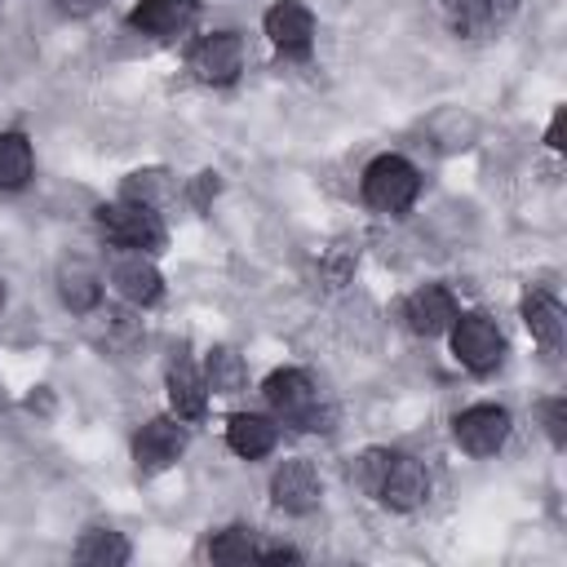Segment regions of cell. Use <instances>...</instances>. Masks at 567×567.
<instances>
[{"label":"cell","instance_id":"obj_1","mask_svg":"<svg viewBox=\"0 0 567 567\" xmlns=\"http://www.w3.org/2000/svg\"><path fill=\"white\" fill-rule=\"evenodd\" d=\"M266 403L275 408L279 421L297 425V430H328V412L319 408V390L306 372L297 368H284V372H270L266 381Z\"/></svg>","mask_w":567,"mask_h":567},{"label":"cell","instance_id":"obj_2","mask_svg":"<svg viewBox=\"0 0 567 567\" xmlns=\"http://www.w3.org/2000/svg\"><path fill=\"white\" fill-rule=\"evenodd\" d=\"M416 190H421V177L403 155H381L363 173V199L377 213H403L416 199Z\"/></svg>","mask_w":567,"mask_h":567},{"label":"cell","instance_id":"obj_3","mask_svg":"<svg viewBox=\"0 0 567 567\" xmlns=\"http://www.w3.org/2000/svg\"><path fill=\"white\" fill-rule=\"evenodd\" d=\"M97 226L106 230V239H115L120 248H159L164 244V226H159V213L151 204H137V199H120V204H102L97 208Z\"/></svg>","mask_w":567,"mask_h":567},{"label":"cell","instance_id":"obj_4","mask_svg":"<svg viewBox=\"0 0 567 567\" xmlns=\"http://www.w3.org/2000/svg\"><path fill=\"white\" fill-rule=\"evenodd\" d=\"M452 354L470 372H492L505 354V341L487 315H456L452 319Z\"/></svg>","mask_w":567,"mask_h":567},{"label":"cell","instance_id":"obj_5","mask_svg":"<svg viewBox=\"0 0 567 567\" xmlns=\"http://www.w3.org/2000/svg\"><path fill=\"white\" fill-rule=\"evenodd\" d=\"M452 430H456V443H461L470 456H492V452L509 439V412H505V408H492V403L465 408Z\"/></svg>","mask_w":567,"mask_h":567},{"label":"cell","instance_id":"obj_6","mask_svg":"<svg viewBox=\"0 0 567 567\" xmlns=\"http://www.w3.org/2000/svg\"><path fill=\"white\" fill-rule=\"evenodd\" d=\"M239 62H244V44L235 31H213L204 35L195 49H190V71L204 80V84H226L239 75Z\"/></svg>","mask_w":567,"mask_h":567},{"label":"cell","instance_id":"obj_7","mask_svg":"<svg viewBox=\"0 0 567 567\" xmlns=\"http://www.w3.org/2000/svg\"><path fill=\"white\" fill-rule=\"evenodd\" d=\"M377 496H381L390 509H416V505L430 496V474H425V465L412 461V456H390Z\"/></svg>","mask_w":567,"mask_h":567},{"label":"cell","instance_id":"obj_8","mask_svg":"<svg viewBox=\"0 0 567 567\" xmlns=\"http://www.w3.org/2000/svg\"><path fill=\"white\" fill-rule=\"evenodd\" d=\"M182 447H186L182 425H173V421L159 416V421H146L142 425V434L133 443V456H137V470L142 474H159V470H168L182 456Z\"/></svg>","mask_w":567,"mask_h":567},{"label":"cell","instance_id":"obj_9","mask_svg":"<svg viewBox=\"0 0 567 567\" xmlns=\"http://www.w3.org/2000/svg\"><path fill=\"white\" fill-rule=\"evenodd\" d=\"M270 496L288 514L315 509L319 505V474H315V465L310 461H284L275 470V478H270Z\"/></svg>","mask_w":567,"mask_h":567},{"label":"cell","instance_id":"obj_10","mask_svg":"<svg viewBox=\"0 0 567 567\" xmlns=\"http://www.w3.org/2000/svg\"><path fill=\"white\" fill-rule=\"evenodd\" d=\"M266 35L275 49L284 53H306L310 49V35H315V18L306 4L297 0H279L270 13H266Z\"/></svg>","mask_w":567,"mask_h":567},{"label":"cell","instance_id":"obj_11","mask_svg":"<svg viewBox=\"0 0 567 567\" xmlns=\"http://www.w3.org/2000/svg\"><path fill=\"white\" fill-rule=\"evenodd\" d=\"M452 319H456V301H452L447 288L425 284L421 292L408 297V323H412V332H421V337H439V332L452 328Z\"/></svg>","mask_w":567,"mask_h":567},{"label":"cell","instance_id":"obj_12","mask_svg":"<svg viewBox=\"0 0 567 567\" xmlns=\"http://www.w3.org/2000/svg\"><path fill=\"white\" fill-rule=\"evenodd\" d=\"M195 18V0H142L128 22L142 31V35H177L186 31Z\"/></svg>","mask_w":567,"mask_h":567},{"label":"cell","instance_id":"obj_13","mask_svg":"<svg viewBox=\"0 0 567 567\" xmlns=\"http://www.w3.org/2000/svg\"><path fill=\"white\" fill-rule=\"evenodd\" d=\"M111 284L120 288V297H128V301H137V306H146V301L159 297V270H155L137 248L124 252V257H115V266H111Z\"/></svg>","mask_w":567,"mask_h":567},{"label":"cell","instance_id":"obj_14","mask_svg":"<svg viewBox=\"0 0 567 567\" xmlns=\"http://www.w3.org/2000/svg\"><path fill=\"white\" fill-rule=\"evenodd\" d=\"M275 425L266 421V416H257V412H239V416H230V425H226V443H230V452H239V456H266L270 447H275Z\"/></svg>","mask_w":567,"mask_h":567},{"label":"cell","instance_id":"obj_15","mask_svg":"<svg viewBox=\"0 0 567 567\" xmlns=\"http://www.w3.org/2000/svg\"><path fill=\"white\" fill-rule=\"evenodd\" d=\"M523 319H527V328H532V337L540 341V346H558L563 341V332H567V315H563V306L549 297V292H532L527 301H523Z\"/></svg>","mask_w":567,"mask_h":567},{"label":"cell","instance_id":"obj_16","mask_svg":"<svg viewBox=\"0 0 567 567\" xmlns=\"http://www.w3.org/2000/svg\"><path fill=\"white\" fill-rule=\"evenodd\" d=\"M204 399H208V390H204L199 372H195L186 359H177V363L168 368V403H173V412L186 416V421H195V416L204 412Z\"/></svg>","mask_w":567,"mask_h":567},{"label":"cell","instance_id":"obj_17","mask_svg":"<svg viewBox=\"0 0 567 567\" xmlns=\"http://www.w3.org/2000/svg\"><path fill=\"white\" fill-rule=\"evenodd\" d=\"M58 292H62V301H66L71 310H93L97 297H102L97 275H93L84 261H66V266L58 270Z\"/></svg>","mask_w":567,"mask_h":567},{"label":"cell","instance_id":"obj_18","mask_svg":"<svg viewBox=\"0 0 567 567\" xmlns=\"http://www.w3.org/2000/svg\"><path fill=\"white\" fill-rule=\"evenodd\" d=\"M31 177V142L22 133H0V190H18Z\"/></svg>","mask_w":567,"mask_h":567},{"label":"cell","instance_id":"obj_19","mask_svg":"<svg viewBox=\"0 0 567 567\" xmlns=\"http://www.w3.org/2000/svg\"><path fill=\"white\" fill-rule=\"evenodd\" d=\"M75 558L80 563H93V567H120L128 558V545L120 540V532H89L75 545Z\"/></svg>","mask_w":567,"mask_h":567},{"label":"cell","instance_id":"obj_20","mask_svg":"<svg viewBox=\"0 0 567 567\" xmlns=\"http://www.w3.org/2000/svg\"><path fill=\"white\" fill-rule=\"evenodd\" d=\"M208 385H213L217 394H235V390L244 385V363H239L235 350H226V346L208 350Z\"/></svg>","mask_w":567,"mask_h":567},{"label":"cell","instance_id":"obj_21","mask_svg":"<svg viewBox=\"0 0 567 567\" xmlns=\"http://www.w3.org/2000/svg\"><path fill=\"white\" fill-rule=\"evenodd\" d=\"M443 13L452 22V31L470 35V31H483L487 18H492V0H443Z\"/></svg>","mask_w":567,"mask_h":567},{"label":"cell","instance_id":"obj_22","mask_svg":"<svg viewBox=\"0 0 567 567\" xmlns=\"http://www.w3.org/2000/svg\"><path fill=\"white\" fill-rule=\"evenodd\" d=\"M208 554H213V563H248V558H257L252 532H248V527H226V532L208 545Z\"/></svg>","mask_w":567,"mask_h":567},{"label":"cell","instance_id":"obj_23","mask_svg":"<svg viewBox=\"0 0 567 567\" xmlns=\"http://www.w3.org/2000/svg\"><path fill=\"white\" fill-rule=\"evenodd\" d=\"M385 465H390V452H381V447H368L354 465H350V478L363 487V492H372L377 496V487H381V478H385Z\"/></svg>","mask_w":567,"mask_h":567},{"label":"cell","instance_id":"obj_24","mask_svg":"<svg viewBox=\"0 0 567 567\" xmlns=\"http://www.w3.org/2000/svg\"><path fill=\"white\" fill-rule=\"evenodd\" d=\"M563 421H567V403H563V399L545 403V425H549V439H554V443H563Z\"/></svg>","mask_w":567,"mask_h":567},{"label":"cell","instance_id":"obj_25","mask_svg":"<svg viewBox=\"0 0 567 567\" xmlns=\"http://www.w3.org/2000/svg\"><path fill=\"white\" fill-rule=\"evenodd\" d=\"M257 558H261V563H297V549H279V545H275V549H261Z\"/></svg>","mask_w":567,"mask_h":567},{"label":"cell","instance_id":"obj_26","mask_svg":"<svg viewBox=\"0 0 567 567\" xmlns=\"http://www.w3.org/2000/svg\"><path fill=\"white\" fill-rule=\"evenodd\" d=\"M549 146H563V111H558L554 124H549Z\"/></svg>","mask_w":567,"mask_h":567},{"label":"cell","instance_id":"obj_27","mask_svg":"<svg viewBox=\"0 0 567 567\" xmlns=\"http://www.w3.org/2000/svg\"><path fill=\"white\" fill-rule=\"evenodd\" d=\"M97 0H62V9H71V13H89Z\"/></svg>","mask_w":567,"mask_h":567},{"label":"cell","instance_id":"obj_28","mask_svg":"<svg viewBox=\"0 0 567 567\" xmlns=\"http://www.w3.org/2000/svg\"><path fill=\"white\" fill-rule=\"evenodd\" d=\"M0 306H4V288H0Z\"/></svg>","mask_w":567,"mask_h":567}]
</instances>
